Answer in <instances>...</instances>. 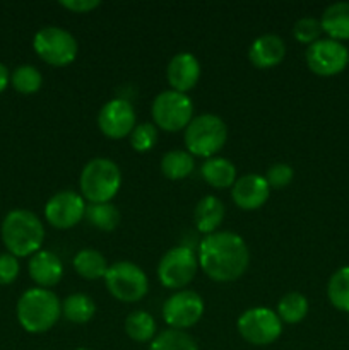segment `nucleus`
Here are the masks:
<instances>
[{"label": "nucleus", "instance_id": "obj_1", "mask_svg": "<svg viewBox=\"0 0 349 350\" xmlns=\"http://www.w3.org/2000/svg\"><path fill=\"white\" fill-rule=\"evenodd\" d=\"M197 260L209 279L216 282H231L245 273L250 253L238 234L216 231L201 241Z\"/></svg>", "mask_w": 349, "mask_h": 350}, {"label": "nucleus", "instance_id": "obj_2", "mask_svg": "<svg viewBox=\"0 0 349 350\" xmlns=\"http://www.w3.org/2000/svg\"><path fill=\"white\" fill-rule=\"evenodd\" d=\"M44 239V228L36 214L24 208L9 212L2 222V241L10 255L33 256L40 252Z\"/></svg>", "mask_w": 349, "mask_h": 350}, {"label": "nucleus", "instance_id": "obj_3", "mask_svg": "<svg viewBox=\"0 0 349 350\" xmlns=\"http://www.w3.org/2000/svg\"><path fill=\"white\" fill-rule=\"evenodd\" d=\"M62 317V303L51 291L34 287L17 301V320L29 334H44Z\"/></svg>", "mask_w": 349, "mask_h": 350}, {"label": "nucleus", "instance_id": "obj_4", "mask_svg": "<svg viewBox=\"0 0 349 350\" xmlns=\"http://www.w3.org/2000/svg\"><path fill=\"white\" fill-rule=\"evenodd\" d=\"M122 185V171L106 157H96L89 161L79 178L82 197L89 204H106L112 200Z\"/></svg>", "mask_w": 349, "mask_h": 350}, {"label": "nucleus", "instance_id": "obj_5", "mask_svg": "<svg viewBox=\"0 0 349 350\" xmlns=\"http://www.w3.org/2000/svg\"><path fill=\"white\" fill-rule=\"evenodd\" d=\"M226 140H228V126L219 116L211 113L192 118L185 129V146L192 156L211 159L224 147Z\"/></svg>", "mask_w": 349, "mask_h": 350}, {"label": "nucleus", "instance_id": "obj_6", "mask_svg": "<svg viewBox=\"0 0 349 350\" xmlns=\"http://www.w3.org/2000/svg\"><path fill=\"white\" fill-rule=\"evenodd\" d=\"M34 51L38 57L53 67H67L77 57V41L68 31L57 26H47L34 34Z\"/></svg>", "mask_w": 349, "mask_h": 350}, {"label": "nucleus", "instance_id": "obj_7", "mask_svg": "<svg viewBox=\"0 0 349 350\" xmlns=\"http://www.w3.org/2000/svg\"><path fill=\"white\" fill-rule=\"evenodd\" d=\"M105 282L109 294L122 303L140 301L149 291L147 275L142 269L130 262H116L108 267Z\"/></svg>", "mask_w": 349, "mask_h": 350}, {"label": "nucleus", "instance_id": "obj_8", "mask_svg": "<svg viewBox=\"0 0 349 350\" xmlns=\"http://www.w3.org/2000/svg\"><path fill=\"white\" fill-rule=\"evenodd\" d=\"M194 115V105L187 94L177 91H164L153 103V120L166 132L187 129Z\"/></svg>", "mask_w": 349, "mask_h": 350}, {"label": "nucleus", "instance_id": "obj_9", "mask_svg": "<svg viewBox=\"0 0 349 350\" xmlns=\"http://www.w3.org/2000/svg\"><path fill=\"white\" fill-rule=\"evenodd\" d=\"M197 269L198 260L194 250L188 246H177L161 258L157 277L168 289L181 291L194 280Z\"/></svg>", "mask_w": 349, "mask_h": 350}, {"label": "nucleus", "instance_id": "obj_10", "mask_svg": "<svg viewBox=\"0 0 349 350\" xmlns=\"http://www.w3.org/2000/svg\"><path fill=\"white\" fill-rule=\"evenodd\" d=\"M238 334L252 345H269L281 337L283 321L267 308H252L238 318Z\"/></svg>", "mask_w": 349, "mask_h": 350}, {"label": "nucleus", "instance_id": "obj_11", "mask_svg": "<svg viewBox=\"0 0 349 350\" xmlns=\"http://www.w3.org/2000/svg\"><path fill=\"white\" fill-rule=\"evenodd\" d=\"M307 64L313 74L322 77L337 75L348 67L349 50L341 41L320 38L307 50Z\"/></svg>", "mask_w": 349, "mask_h": 350}, {"label": "nucleus", "instance_id": "obj_12", "mask_svg": "<svg viewBox=\"0 0 349 350\" xmlns=\"http://www.w3.org/2000/svg\"><path fill=\"white\" fill-rule=\"evenodd\" d=\"M204 314V301L194 291L181 289L168 297L163 304V318L173 330L194 327Z\"/></svg>", "mask_w": 349, "mask_h": 350}, {"label": "nucleus", "instance_id": "obj_13", "mask_svg": "<svg viewBox=\"0 0 349 350\" xmlns=\"http://www.w3.org/2000/svg\"><path fill=\"white\" fill-rule=\"evenodd\" d=\"M84 198L72 190L55 193L44 205V217L53 228L70 229L84 219Z\"/></svg>", "mask_w": 349, "mask_h": 350}, {"label": "nucleus", "instance_id": "obj_14", "mask_svg": "<svg viewBox=\"0 0 349 350\" xmlns=\"http://www.w3.org/2000/svg\"><path fill=\"white\" fill-rule=\"evenodd\" d=\"M98 125L103 135L118 140L129 137L135 129V111L127 99H112L101 108Z\"/></svg>", "mask_w": 349, "mask_h": 350}, {"label": "nucleus", "instance_id": "obj_15", "mask_svg": "<svg viewBox=\"0 0 349 350\" xmlns=\"http://www.w3.org/2000/svg\"><path fill=\"white\" fill-rule=\"evenodd\" d=\"M233 202L243 211H257L270 197V187L260 174H245L233 185Z\"/></svg>", "mask_w": 349, "mask_h": 350}, {"label": "nucleus", "instance_id": "obj_16", "mask_svg": "<svg viewBox=\"0 0 349 350\" xmlns=\"http://www.w3.org/2000/svg\"><path fill=\"white\" fill-rule=\"evenodd\" d=\"M166 75L171 91L185 94L197 85L201 79V64L192 53H178L168 64Z\"/></svg>", "mask_w": 349, "mask_h": 350}, {"label": "nucleus", "instance_id": "obj_17", "mask_svg": "<svg viewBox=\"0 0 349 350\" xmlns=\"http://www.w3.org/2000/svg\"><path fill=\"white\" fill-rule=\"evenodd\" d=\"M286 57V44L277 34H263L250 44L248 58L253 67L272 68Z\"/></svg>", "mask_w": 349, "mask_h": 350}, {"label": "nucleus", "instance_id": "obj_18", "mask_svg": "<svg viewBox=\"0 0 349 350\" xmlns=\"http://www.w3.org/2000/svg\"><path fill=\"white\" fill-rule=\"evenodd\" d=\"M29 275L41 289L53 287L64 275V265L60 258L51 252H38L29 260Z\"/></svg>", "mask_w": 349, "mask_h": 350}, {"label": "nucleus", "instance_id": "obj_19", "mask_svg": "<svg viewBox=\"0 0 349 350\" xmlns=\"http://www.w3.org/2000/svg\"><path fill=\"white\" fill-rule=\"evenodd\" d=\"M322 31L331 40H349V2H335L328 5L322 14Z\"/></svg>", "mask_w": 349, "mask_h": 350}, {"label": "nucleus", "instance_id": "obj_20", "mask_svg": "<svg viewBox=\"0 0 349 350\" xmlns=\"http://www.w3.org/2000/svg\"><path fill=\"white\" fill-rule=\"evenodd\" d=\"M222 219H224V205H222L219 198L212 197V195L202 198L197 204V207H195V228L202 234L207 236L216 232V229L221 226Z\"/></svg>", "mask_w": 349, "mask_h": 350}, {"label": "nucleus", "instance_id": "obj_21", "mask_svg": "<svg viewBox=\"0 0 349 350\" xmlns=\"http://www.w3.org/2000/svg\"><path fill=\"white\" fill-rule=\"evenodd\" d=\"M202 178L214 188H229L236 181V170L231 161L224 157H211L202 164Z\"/></svg>", "mask_w": 349, "mask_h": 350}, {"label": "nucleus", "instance_id": "obj_22", "mask_svg": "<svg viewBox=\"0 0 349 350\" xmlns=\"http://www.w3.org/2000/svg\"><path fill=\"white\" fill-rule=\"evenodd\" d=\"M74 269L84 279L98 280L105 279L108 272V263L105 256L96 250H81L74 256Z\"/></svg>", "mask_w": 349, "mask_h": 350}, {"label": "nucleus", "instance_id": "obj_23", "mask_svg": "<svg viewBox=\"0 0 349 350\" xmlns=\"http://www.w3.org/2000/svg\"><path fill=\"white\" fill-rule=\"evenodd\" d=\"M194 156L188 150H170L161 159V171L168 180H183L194 171Z\"/></svg>", "mask_w": 349, "mask_h": 350}, {"label": "nucleus", "instance_id": "obj_24", "mask_svg": "<svg viewBox=\"0 0 349 350\" xmlns=\"http://www.w3.org/2000/svg\"><path fill=\"white\" fill-rule=\"evenodd\" d=\"M96 313V304L88 294H70L67 299L62 303V314L67 318L72 323H88L89 320H92Z\"/></svg>", "mask_w": 349, "mask_h": 350}, {"label": "nucleus", "instance_id": "obj_25", "mask_svg": "<svg viewBox=\"0 0 349 350\" xmlns=\"http://www.w3.org/2000/svg\"><path fill=\"white\" fill-rule=\"evenodd\" d=\"M84 217L91 226H94L99 231L112 232L120 224V212L113 204H89L86 205Z\"/></svg>", "mask_w": 349, "mask_h": 350}, {"label": "nucleus", "instance_id": "obj_26", "mask_svg": "<svg viewBox=\"0 0 349 350\" xmlns=\"http://www.w3.org/2000/svg\"><path fill=\"white\" fill-rule=\"evenodd\" d=\"M125 332L133 342H153L156 334V321L147 311H133L125 320Z\"/></svg>", "mask_w": 349, "mask_h": 350}, {"label": "nucleus", "instance_id": "obj_27", "mask_svg": "<svg viewBox=\"0 0 349 350\" xmlns=\"http://www.w3.org/2000/svg\"><path fill=\"white\" fill-rule=\"evenodd\" d=\"M308 299L300 293H289L286 296L281 297L279 304H277V317L281 318V321L284 323H300L301 320H305V317L308 314Z\"/></svg>", "mask_w": 349, "mask_h": 350}, {"label": "nucleus", "instance_id": "obj_28", "mask_svg": "<svg viewBox=\"0 0 349 350\" xmlns=\"http://www.w3.org/2000/svg\"><path fill=\"white\" fill-rule=\"evenodd\" d=\"M327 296L335 310L349 313V267H342L332 273L327 286Z\"/></svg>", "mask_w": 349, "mask_h": 350}, {"label": "nucleus", "instance_id": "obj_29", "mask_svg": "<svg viewBox=\"0 0 349 350\" xmlns=\"http://www.w3.org/2000/svg\"><path fill=\"white\" fill-rule=\"evenodd\" d=\"M149 350H198V347L187 332L170 328L153 338Z\"/></svg>", "mask_w": 349, "mask_h": 350}, {"label": "nucleus", "instance_id": "obj_30", "mask_svg": "<svg viewBox=\"0 0 349 350\" xmlns=\"http://www.w3.org/2000/svg\"><path fill=\"white\" fill-rule=\"evenodd\" d=\"M41 82L43 77L33 65H19L10 75V84L21 94H34L41 88Z\"/></svg>", "mask_w": 349, "mask_h": 350}, {"label": "nucleus", "instance_id": "obj_31", "mask_svg": "<svg viewBox=\"0 0 349 350\" xmlns=\"http://www.w3.org/2000/svg\"><path fill=\"white\" fill-rule=\"evenodd\" d=\"M130 146L137 152H149L157 142V129L153 123H139L130 133Z\"/></svg>", "mask_w": 349, "mask_h": 350}, {"label": "nucleus", "instance_id": "obj_32", "mask_svg": "<svg viewBox=\"0 0 349 350\" xmlns=\"http://www.w3.org/2000/svg\"><path fill=\"white\" fill-rule=\"evenodd\" d=\"M324 33L322 31V24L318 19H313V17H303V19L298 21L293 27V36L296 38L300 43L303 44H313L315 41L320 40V34Z\"/></svg>", "mask_w": 349, "mask_h": 350}, {"label": "nucleus", "instance_id": "obj_33", "mask_svg": "<svg viewBox=\"0 0 349 350\" xmlns=\"http://www.w3.org/2000/svg\"><path fill=\"white\" fill-rule=\"evenodd\" d=\"M293 176L294 171L289 164L277 163L267 170V174L263 178H266V181L269 183L270 188H284L293 181Z\"/></svg>", "mask_w": 349, "mask_h": 350}, {"label": "nucleus", "instance_id": "obj_34", "mask_svg": "<svg viewBox=\"0 0 349 350\" xmlns=\"http://www.w3.org/2000/svg\"><path fill=\"white\" fill-rule=\"evenodd\" d=\"M19 275V262L10 253L0 255V286L12 284Z\"/></svg>", "mask_w": 349, "mask_h": 350}, {"label": "nucleus", "instance_id": "obj_35", "mask_svg": "<svg viewBox=\"0 0 349 350\" xmlns=\"http://www.w3.org/2000/svg\"><path fill=\"white\" fill-rule=\"evenodd\" d=\"M99 0H62L60 5L64 9L70 10L75 14H86L89 10H94L96 7H99Z\"/></svg>", "mask_w": 349, "mask_h": 350}, {"label": "nucleus", "instance_id": "obj_36", "mask_svg": "<svg viewBox=\"0 0 349 350\" xmlns=\"http://www.w3.org/2000/svg\"><path fill=\"white\" fill-rule=\"evenodd\" d=\"M9 82H10L9 70H7L5 65L0 64V92H2L7 85H9Z\"/></svg>", "mask_w": 349, "mask_h": 350}, {"label": "nucleus", "instance_id": "obj_37", "mask_svg": "<svg viewBox=\"0 0 349 350\" xmlns=\"http://www.w3.org/2000/svg\"><path fill=\"white\" fill-rule=\"evenodd\" d=\"M77 350H89V349H77Z\"/></svg>", "mask_w": 349, "mask_h": 350}]
</instances>
